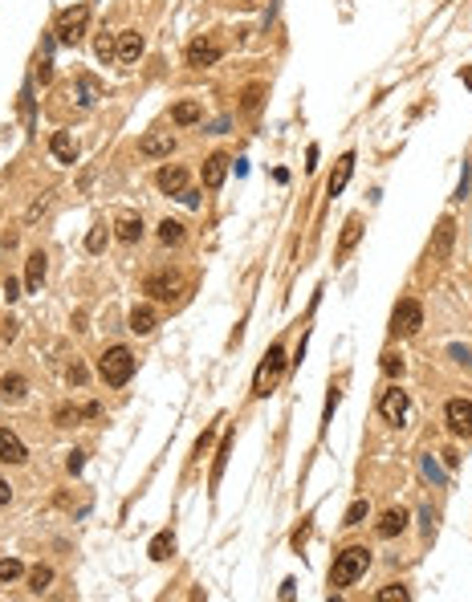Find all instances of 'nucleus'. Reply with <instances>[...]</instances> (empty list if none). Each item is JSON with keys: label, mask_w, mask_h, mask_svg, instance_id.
Instances as JSON below:
<instances>
[{"label": "nucleus", "mask_w": 472, "mask_h": 602, "mask_svg": "<svg viewBox=\"0 0 472 602\" xmlns=\"http://www.w3.org/2000/svg\"><path fill=\"white\" fill-rule=\"evenodd\" d=\"M371 566V550L367 545H350V550H342L334 557V566H330V586L334 590H346V586H355L362 574Z\"/></svg>", "instance_id": "1"}, {"label": "nucleus", "mask_w": 472, "mask_h": 602, "mask_svg": "<svg viewBox=\"0 0 472 602\" xmlns=\"http://www.w3.org/2000/svg\"><path fill=\"white\" fill-rule=\"evenodd\" d=\"M98 374H102L106 387H127L130 374H134V354L127 346H110L106 354L98 358Z\"/></svg>", "instance_id": "2"}, {"label": "nucleus", "mask_w": 472, "mask_h": 602, "mask_svg": "<svg viewBox=\"0 0 472 602\" xmlns=\"http://www.w3.org/2000/svg\"><path fill=\"white\" fill-rule=\"evenodd\" d=\"M281 371H285V350H281V346L273 342V346L265 350V358H260V366H257V378H253V395H257V399H265V395L277 387Z\"/></svg>", "instance_id": "3"}, {"label": "nucleus", "mask_w": 472, "mask_h": 602, "mask_svg": "<svg viewBox=\"0 0 472 602\" xmlns=\"http://www.w3.org/2000/svg\"><path fill=\"white\" fill-rule=\"evenodd\" d=\"M420 325H423V306L415 297H403L395 306V313H391V334L395 338H411V334H420Z\"/></svg>", "instance_id": "4"}, {"label": "nucleus", "mask_w": 472, "mask_h": 602, "mask_svg": "<svg viewBox=\"0 0 472 602\" xmlns=\"http://www.w3.org/2000/svg\"><path fill=\"white\" fill-rule=\"evenodd\" d=\"M86 21H90V8L86 4H74V8H65L62 16H57V41L62 45H78L81 37H86Z\"/></svg>", "instance_id": "5"}, {"label": "nucleus", "mask_w": 472, "mask_h": 602, "mask_svg": "<svg viewBox=\"0 0 472 602\" xmlns=\"http://www.w3.org/2000/svg\"><path fill=\"white\" fill-rule=\"evenodd\" d=\"M379 411H383V419H387V423H399V427H403L407 415H411V399H407V390H399V387L383 390V399H379Z\"/></svg>", "instance_id": "6"}, {"label": "nucleus", "mask_w": 472, "mask_h": 602, "mask_svg": "<svg viewBox=\"0 0 472 602\" xmlns=\"http://www.w3.org/2000/svg\"><path fill=\"white\" fill-rule=\"evenodd\" d=\"M171 151H175V134L171 130H151L139 139V155L143 159H171Z\"/></svg>", "instance_id": "7"}, {"label": "nucleus", "mask_w": 472, "mask_h": 602, "mask_svg": "<svg viewBox=\"0 0 472 602\" xmlns=\"http://www.w3.org/2000/svg\"><path fill=\"white\" fill-rule=\"evenodd\" d=\"M444 419H448L452 436H472V399H448Z\"/></svg>", "instance_id": "8"}, {"label": "nucleus", "mask_w": 472, "mask_h": 602, "mask_svg": "<svg viewBox=\"0 0 472 602\" xmlns=\"http://www.w3.org/2000/svg\"><path fill=\"white\" fill-rule=\"evenodd\" d=\"M220 57H224V49H220V41H212V37H200V41L188 45V65H195V69L216 65Z\"/></svg>", "instance_id": "9"}, {"label": "nucleus", "mask_w": 472, "mask_h": 602, "mask_svg": "<svg viewBox=\"0 0 472 602\" xmlns=\"http://www.w3.org/2000/svg\"><path fill=\"white\" fill-rule=\"evenodd\" d=\"M155 183H159V192H163V195H179L183 187H188V167H179V163H167V167H159Z\"/></svg>", "instance_id": "10"}, {"label": "nucleus", "mask_w": 472, "mask_h": 602, "mask_svg": "<svg viewBox=\"0 0 472 602\" xmlns=\"http://www.w3.org/2000/svg\"><path fill=\"white\" fill-rule=\"evenodd\" d=\"M143 216H134V212H118V220H114V236L122 244H139L143 241Z\"/></svg>", "instance_id": "11"}, {"label": "nucleus", "mask_w": 472, "mask_h": 602, "mask_svg": "<svg viewBox=\"0 0 472 602\" xmlns=\"http://www.w3.org/2000/svg\"><path fill=\"white\" fill-rule=\"evenodd\" d=\"M143 293H151L155 301H171L179 293V277L175 273H151L146 277V285H143Z\"/></svg>", "instance_id": "12"}, {"label": "nucleus", "mask_w": 472, "mask_h": 602, "mask_svg": "<svg viewBox=\"0 0 472 602\" xmlns=\"http://www.w3.org/2000/svg\"><path fill=\"white\" fill-rule=\"evenodd\" d=\"M143 49H146V41H143V33H134V29H127V33H118V62L122 65H134L139 57H143Z\"/></svg>", "instance_id": "13"}, {"label": "nucleus", "mask_w": 472, "mask_h": 602, "mask_svg": "<svg viewBox=\"0 0 472 602\" xmlns=\"http://www.w3.org/2000/svg\"><path fill=\"white\" fill-rule=\"evenodd\" d=\"M355 151H346V155H342L338 159V167H334V171H330V179H326V192L330 195H342L346 192V183H350V175H355Z\"/></svg>", "instance_id": "14"}, {"label": "nucleus", "mask_w": 472, "mask_h": 602, "mask_svg": "<svg viewBox=\"0 0 472 602\" xmlns=\"http://www.w3.org/2000/svg\"><path fill=\"white\" fill-rule=\"evenodd\" d=\"M0 460H4V464H25V460H29V448H25L21 436L8 432V427H0Z\"/></svg>", "instance_id": "15"}, {"label": "nucleus", "mask_w": 472, "mask_h": 602, "mask_svg": "<svg viewBox=\"0 0 472 602\" xmlns=\"http://www.w3.org/2000/svg\"><path fill=\"white\" fill-rule=\"evenodd\" d=\"M452 241H456V220L452 216H444L436 224V241H432V260H448L452 253Z\"/></svg>", "instance_id": "16"}, {"label": "nucleus", "mask_w": 472, "mask_h": 602, "mask_svg": "<svg viewBox=\"0 0 472 602\" xmlns=\"http://www.w3.org/2000/svg\"><path fill=\"white\" fill-rule=\"evenodd\" d=\"M228 163H232V159H228V155H220V151L204 159V171H200V175H204V187H208V192H216V187L224 183V175H228Z\"/></svg>", "instance_id": "17"}, {"label": "nucleus", "mask_w": 472, "mask_h": 602, "mask_svg": "<svg viewBox=\"0 0 472 602\" xmlns=\"http://www.w3.org/2000/svg\"><path fill=\"white\" fill-rule=\"evenodd\" d=\"M362 241V220L358 216H350L346 224H342V236H338V248H334V257L338 260H346L350 253H355V244Z\"/></svg>", "instance_id": "18"}, {"label": "nucleus", "mask_w": 472, "mask_h": 602, "mask_svg": "<svg viewBox=\"0 0 472 602\" xmlns=\"http://www.w3.org/2000/svg\"><path fill=\"white\" fill-rule=\"evenodd\" d=\"M49 151H53L57 163H78V139H74L69 130H57V134L49 139Z\"/></svg>", "instance_id": "19"}, {"label": "nucleus", "mask_w": 472, "mask_h": 602, "mask_svg": "<svg viewBox=\"0 0 472 602\" xmlns=\"http://www.w3.org/2000/svg\"><path fill=\"white\" fill-rule=\"evenodd\" d=\"M407 529V513L403 509H387L383 517H379V525H374V533L379 537H399Z\"/></svg>", "instance_id": "20"}, {"label": "nucleus", "mask_w": 472, "mask_h": 602, "mask_svg": "<svg viewBox=\"0 0 472 602\" xmlns=\"http://www.w3.org/2000/svg\"><path fill=\"white\" fill-rule=\"evenodd\" d=\"M146 553H151V562H167V557L175 553V533H171V529L155 533L151 537V545H146Z\"/></svg>", "instance_id": "21"}, {"label": "nucleus", "mask_w": 472, "mask_h": 602, "mask_svg": "<svg viewBox=\"0 0 472 602\" xmlns=\"http://www.w3.org/2000/svg\"><path fill=\"white\" fill-rule=\"evenodd\" d=\"M25 390H29V383H25V374H4L0 378V395H4V403H21L25 399Z\"/></svg>", "instance_id": "22"}, {"label": "nucleus", "mask_w": 472, "mask_h": 602, "mask_svg": "<svg viewBox=\"0 0 472 602\" xmlns=\"http://www.w3.org/2000/svg\"><path fill=\"white\" fill-rule=\"evenodd\" d=\"M98 98H106V90H102V81L90 78V74H81L78 78V106H94Z\"/></svg>", "instance_id": "23"}, {"label": "nucleus", "mask_w": 472, "mask_h": 602, "mask_svg": "<svg viewBox=\"0 0 472 602\" xmlns=\"http://www.w3.org/2000/svg\"><path fill=\"white\" fill-rule=\"evenodd\" d=\"M41 281H45V253H33L29 265H25V289L37 293L41 289Z\"/></svg>", "instance_id": "24"}, {"label": "nucleus", "mask_w": 472, "mask_h": 602, "mask_svg": "<svg viewBox=\"0 0 472 602\" xmlns=\"http://www.w3.org/2000/svg\"><path fill=\"white\" fill-rule=\"evenodd\" d=\"M130 330H134L139 338H146V334L155 330V309H151V306H134V309H130Z\"/></svg>", "instance_id": "25"}, {"label": "nucleus", "mask_w": 472, "mask_h": 602, "mask_svg": "<svg viewBox=\"0 0 472 602\" xmlns=\"http://www.w3.org/2000/svg\"><path fill=\"white\" fill-rule=\"evenodd\" d=\"M200 118H204L200 102H179L175 110H171V122H175V127H195Z\"/></svg>", "instance_id": "26"}, {"label": "nucleus", "mask_w": 472, "mask_h": 602, "mask_svg": "<svg viewBox=\"0 0 472 602\" xmlns=\"http://www.w3.org/2000/svg\"><path fill=\"white\" fill-rule=\"evenodd\" d=\"M228 452H232V432H224V439H220V452H216V464H212V488L220 485V476H224Z\"/></svg>", "instance_id": "27"}, {"label": "nucleus", "mask_w": 472, "mask_h": 602, "mask_svg": "<svg viewBox=\"0 0 472 602\" xmlns=\"http://www.w3.org/2000/svg\"><path fill=\"white\" fill-rule=\"evenodd\" d=\"M183 236H188V232H183L179 220H163L159 224V241L167 244V248H171V244H183Z\"/></svg>", "instance_id": "28"}, {"label": "nucleus", "mask_w": 472, "mask_h": 602, "mask_svg": "<svg viewBox=\"0 0 472 602\" xmlns=\"http://www.w3.org/2000/svg\"><path fill=\"white\" fill-rule=\"evenodd\" d=\"M106 241H110V228H106V224H94V228H90V236H86V248H90V253H102V248H106Z\"/></svg>", "instance_id": "29"}, {"label": "nucleus", "mask_w": 472, "mask_h": 602, "mask_svg": "<svg viewBox=\"0 0 472 602\" xmlns=\"http://www.w3.org/2000/svg\"><path fill=\"white\" fill-rule=\"evenodd\" d=\"M367 513H371V504H367V501H355L350 509H346L342 525H346V529H355V525H362V521H367Z\"/></svg>", "instance_id": "30"}, {"label": "nucleus", "mask_w": 472, "mask_h": 602, "mask_svg": "<svg viewBox=\"0 0 472 602\" xmlns=\"http://www.w3.org/2000/svg\"><path fill=\"white\" fill-rule=\"evenodd\" d=\"M78 419H81V411L74 403H62L57 411H53V423H57V427H74Z\"/></svg>", "instance_id": "31"}, {"label": "nucleus", "mask_w": 472, "mask_h": 602, "mask_svg": "<svg viewBox=\"0 0 472 602\" xmlns=\"http://www.w3.org/2000/svg\"><path fill=\"white\" fill-rule=\"evenodd\" d=\"M49 582H53V569H49V566H37V569L29 574V590H33V594L49 590Z\"/></svg>", "instance_id": "32"}, {"label": "nucleus", "mask_w": 472, "mask_h": 602, "mask_svg": "<svg viewBox=\"0 0 472 602\" xmlns=\"http://www.w3.org/2000/svg\"><path fill=\"white\" fill-rule=\"evenodd\" d=\"M94 49H98V57H102V62H114V53H118V37L102 33V37L94 41Z\"/></svg>", "instance_id": "33"}, {"label": "nucleus", "mask_w": 472, "mask_h": 602, "mask_svg": "<svg viewBox=\"0 0 472 602\" xmlns=\"http://www.w3.org/2000/svg\"><path fill=\"white\" fill-rule=\"evenodd\" d=\"M21 574H25V566H21V562H16V557H4V562H0V586H8V582H16V578H21Z\"/></svg>", "instance_id": "34"}, {"label": "nucleus", "mask_w": 472, "mask_h": 602, "mask_svg": "<svg viewBox=\"0 0 472 602\" xmlns=\"http://www.w3.org/2000/svg\"><path fill=\"white\" fill-rule=\"evenodd\" d=\"M260 98H265V90H260V86H248V90H244L241 110H244V114H257V110H260Z\"/></svg>", "instance_id": "35"}, {"label": "nucleus", "mask_w": 472, "mask_h": 602, "mask_svg": "<svg viewBox=\"0 0 472 602\" xmlns=\"http://www.w3.org/2000/svg\"><path fill=\"white\" fill-rule=\"evenodd\" d=\"M374 598H379V602H407L411 594H407V586H387V590H379Z\"/></svg>", "instance_id": "36"}, {"label": "nucleus", "mask_w": 472, "mask_h": 602, "mask_svg": "<svg viewBox=\"0 0 472 602\" xmlns=\"http://www.w3.org/2000/svg\"><path fill=\"white\" fill-rule=\"evenodd\" d=\"M45 208H49V192H45V195H37V199L29 204V212H25V224H33V220H37V216H41Z\"/></svg>", "instance_id": "37"}, {"label": "nucleus", "mask_w": 472, "mask_h": 602, "mask_svg": "<svg viewBox=\"0 0 472 602\" xmlns=\"http://www.w3.org/2000/svg\"><path fill=\"white\" fill-rule=\"evenodd\" d=\"M338 399H342V390H338V387H330V395H326V415H322V427L330 423V415H334V407H338Z\"/></svg>", "instance_id": "38"}, {"label": "nucleus", "mask_w": 472, "mask_h": 602, "mask_svg": "<svg viewBox=\"0 0 472 602\" xmlns=\"http://www.w3.org/2000/svg\"><path fill=\"white\" fill-rule=\"evenodd\" d=\"M468 183H472V171H468V163H464V171H460V183H456V195H452V199H464V195H468Z\"/></svg>", "instance_id": "39"}, {"label": "nucleus", "mask_w": 472, "mask_h": 602, "mask_svg": "<svg viewBox=\"0 0 472 602\" xmlns=\"http://www.w3.org/2000/svg\"><path fill=\"white\" fill-rule=\"evenodd\" d=\"M423 472H427V476H432L436 485H444V468H439V464L432 460V456H423Z\"/></svg>", "instance_id": "40"}, {"label": "nucleus", "mask_w": 472, "mask_h": 602, "mask_svg": "<svg viewBox=\"0 0 472 602\" xmlns=\"http://www.w3.org/2000/svg\"><path fill=\"white\" fill-rule=\"evenodd\" d=\"M0 293H4V301H16V297H21V281H16V277H8V281L0 285Z\"/></svg>", "instance_id": "41"}, {"label": "nucleus", "mask_w": 472, "mask_h": 602, "mask_svg": "<svg viewBox=\"0 0 472 602\" xmlns=\"http://www.w3.org/2000/svg\"><path fill=\"white\" fill-rule=\"evenodd\" d=\"M383 371H387V374H403V358H399V354H383Z\"/></svg>", "instance_id": "42"}, {"label": "nucleus", "mask_w": 472, "mask_h": 602, "mask_svg": "<svg viewBox=\"0 0 472 602\" xmlns=\"http://www.w3.org/2000/svg\"><path fill=\"white\" fill-rule=\"evenodd\" d=\"M21 114H25V122L33 127V94L29 90H21Z\"/></svg>", "instance_id": "43"}, {"label": "nucleus", "mask_w": 472, "mask_h": 602, "mask_svg": "<svg viewBox=\"0 0 472 602\" xmlns=\"http://www.w3.org/2000/svg\"><path fill=\"white\" fill-rule=\"evenodd\" d=\"M81 464H86V452H69V460H65V468H69L74 476H78V472H81Z\"/></svg>", "instance_id": "44"}, {"label": "nucleus", "mask_w": 472, "mask_h": 602, "mask_svg": "<svg viewBox=\"0 0 472 602\" xmlns=\"http://www.w3.org/2000/svg\"><path fill=\"white\" fill-rule=\"evenodd\" d=\"M37 81H41V86H49V81H53V62H41V65H37Z\"/></svg>", "instance_id": "45"}, {"label": "nucleus", "mask_w": 472, "mask_h": 602, "mask_svg": "<svg viewBox=\"0 0 472 602\" xmlns=\"http://www.w3.org/2000/svg\"><path fill=\"white\" fill-rule=\"evenodd\" d=\"M69 383H74V387H81V383H86V366H78V362H74V366H69Z\"/></svg>", "instance_id": "46"}, {"label": "nucleus", "mask_w": 472, "mask_h": 602, "mask_svg": "<svg viewBox=\"0 0 472 602\" xmlns=\"http://www.w3.org/2000/svg\"><path fill=\"white\" fill-rule=\"evenodd\" d=\"M309 541V525H301V529H297V533H293V545H297V550H301V545H306Z\"/></svg>", "instance_id": "47"}, {"label": "nucleus", "mask_w": 472, "mask_h": 602, "mask_svg": "<svg viewBox=\"0 0 472 602\" xmlns=\"http://www.w3.org/2000/svg\"><path fill=\"white\" fill-rule=\"evenodd\" d=\"M13 501V488H8V480H0V509Z\"/></svg>", "instance_id": "48"}, {"label": "nucleus", "mask_w": 472, "mask_h": 602, "mask_svg": "<svg viewBox=\"0 0 472 602\" xmlns=\"http://www.w3.org/2000/svg\"><path fill=\"white\" fill-rule=\"evenodd\" d=\"M81 415H86V419H98V415H102V407H98V403H86V407H81Z\"/></svg>", "instance_id": "49"}, {"label": "nucleus", "mask_w": 472, "mask_h": 602, "mask_svg": "<svg viewBox=\"0 0 472 602\" xmlns=\"http://www.w3.org/2000/svg\"><path fill=\"white\" fill-rule=\"evenodd\" d=\"M179 199H183L188 208H195V204H200V199H195V192H192V187H183V192H179Z\"/></svg>", "instance_id": "50"}, {"label": "nucleus", "mask_w": 472, "mask_h": 602, "mask_svg": "<svg viewBox=\"0 0 472 602\" xmlns=\"http://www.w3.org/2000/svg\"><path fill=\"white\" fill-rule=\"evenodd\" d=\"M460 81H464V86H468V90H472V65H468V69H464V74H460Z\"/></svg>", "instance_id": "51"}]
</instances>
